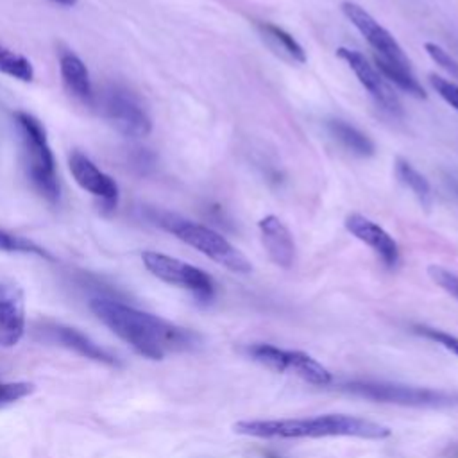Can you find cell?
I'll return each mask as SVG.
<instances>
[{
  "label": "cell",
  "mask_w": 458,
  "mask_h": 458,
  "mask_svg": "<svg viewBox=\"0 0 458 458\" xmlns=\"http://www.w3.org/2000/svg\"><path fill=\"white\" fill-rule=\"evenodd\" d=\"M428 274L435 284H438L444 292H447L451 297H454L458 301V274H454L440 265H429Z\"/></svg>",
  "instance_id": "25"
},
{
  "label": "cell",
  "mask_w": 458,
  "mask_h": 458,
  "mask_svg": "<svg viewBox=\"0 0 458 458\" xmlns=\"http://www.w3.org/2000/svg\"><path fill=\"white\" fill-rule=\"evenodd\" d=\"M68 168L75 179V182L102 200L104 208L113 209L118 204V184L116 181L102 172L86 154L81 150H72L68 156Z\"/></svg>",
  "instance_id": "10"
},
{
  "label": "cell",
  "mask_w": 458,
  "mask_h": 458,
  "mask_svg": "<svg viewBox=\"0 0 458 458\" xmlns=\"http://www.w3.org/2000/svg\"><path fill=\"white\" fill-rule=\"evenodd\" d=\"M258 227L270 261L281 268H290L295 261V242L284 222L276 215H267Z\"/></svg>",
  "instance_id": "13"
},
{
  "label": "cell",
  "mask_w": 458,
  "mask_h": 458,
  "mask_svg": "<svg viewBox=\"0 0 458 458\" xmlns=\"http://www.w3.org/2000/svg\"><path fill=\"white\" fill-rule=\"evenodd\" d=\"M141 261L154 277L161 279L163 283L188 290L199 302L206 304L215 295L213 277L199 267L156 250H145L141 254Z\"/></svg>",
  "instance_id": "6"
},
{
  "label": "cell",
  "mask_w": 458,
  "mask_h": 458,
  "mask_svg": "<svg viewBox=\"0 0 458 458\" xmlns=\"http://www.w3.org/2000/svg\"><path fill=\"white\" fill-rule=\"evenodd\" d=\"M52 2H55L59 5H64V7H73L79 0H52Z\"/></svg>",
  "instance_id": "31"
},
{
  "label": "cell",
  "mask_w": 458,
  "mask_h": 458,
  "mask_svg": "<svg viewBox=\"0 0 458 458\" xmlns=\"http://www.w3.org/2000/svg\"><path fill=\"white\" fill-rule=\"evenodd\" d=\"M424 48H426L428 55H429L440 68H444L453 79L458 81V61H456L445 48H442L440 45L431 43V41H428V43L424 45Z\"/></svg>",
  "instance_id": "27"
},
{
  "label": "cell",
  "mask_w": 458,
  "mask_h": 458,
  "mask_svg": "<svg viewBox=\"0 0 458 458\" xmlns=\"http://www.w3.org/2000/svg\"><path fill=\"white\" fill-rule=\"evenodd\" d=\"M25 335V295L20 284L0 281V345L14 347Z\"/></svg>",
  "instance_id": "11"
},
{
  "label": "cell",
  "mask_w": 458,
  "mask_h": 458,
  "mask_svg": "<svg viewBox=\"0 0 458 458\" xmlns=\"http://www.w3.org/2000/svg\"><path fill=\"white\" fill-rule=\"evenodd\" d=\"M0 250H4V252L34 254V256H39V258H45V259H54V256L47 249L39 247L32 240L18 236V234H13V233H7L4 229H0Z\"/></svg>",
  "instance_id": "23"
},
{
  "label": "cell",
  "mask_w": 458,
  "mask_h": 458,
  "mask_svg": "<svg viewBox=\"0 0 458 458\" xmlns=\"http://www.w3.org/2000/svg\"><path fill=\"white\" fill-rule=\"evenodd\" d=\"M345 229L356 236L360 242L369 245L377 258L383 261L385 267L395 268L399 263V245L397 242L374 220L360 215L351 213L345 218Z\"/></svg>",
  "instance_id": "12"
},
{
  "label": "cell",
  "mask_w": 458,
  "mask_h": 458,
  "mask_svg": "<svg viewBox=\"0 0 458 458\" xmlns=\"http://www.w3.org/2000/svg\"><path fill=\"white\" fill-rule=\"evenodd\" d=\"M326 129L344 148H347L354 156L369 157L376 152L374 141L365 132H361L358 127H354L345 120H340V118L327 120Z\"/></svg>",
  "instance_id": "16"
},
{
  "label": "cell",
  "mask_w": 458,
  "mask_h": 458,
  "mask_svg": "<svg viewBox=\"0 0 458 458\" xmlns=\"http://www.w3.org/2000/svg\"><path fill=\"white\" fill-rule=\"evenodd\" d=\"M336 54L352 70V73L356 75L360 84L369 91V95L376 100V104L381 106V109H385L392 116L403 114V104H401L399 97L388 88V84L385 82L379 70L374 64H370L361 52L340 47L336 50Z\"/></svg>",
  "instance_id": "9"
},
{
  "label": "cell",
  "mask_w": 458,
  "mask_h": 458,
  "mask_svg": "<svg viewBox=\"0 0 458 458\" xmlns=\"http://www.w3.org/2000/svg\"><path fill=\"white\" fill-rule=\"evenodd\" d=\"M288 372H293L315 386H326L333 381V374L327 367L317 361L311 354L297 349H288Z\"/></svg>",
  "instance_id": "17"
},
{
  "label": "cell",
  "mask_w": 458,
  "mask_h": 458,
  "mask_svg": "<svg viewBox=\"0 0 458 458\" xmlns=\"http://www.w3.org/2000/svg\"><path fill=\"white\" fill-rule=\"evenodd\" d=\"M89 310L116 336L148 360H163L168 354L190 352L202 344L199 333L116 299L93 297L89 301Z\"/></svg>",
  "instance_id": "1"
},
{
  "label": "cell",
  "mask_w": 458,
  "mask_h": 458,
  "mask_svg": "<svg viewBox=\"0 0 458 458\" xmlns=\"http://www.w3.org/2000/svg\"><path fill=\"white\" fill-rule=\"evenodd\" d=\"M395 175H397L399 182H403L415 195V199L420 202L422 208H426V209L431 208V202H433L431 186H429L428 179L410 161L397 157L395 159Z\"/></svg>",
  "instance_id": "20"
},
{
  "label": "cell",
  "mask_w": 458,
  "mask_h": 458,
  "mask_svg": "<svg viewBox=\"0 0 458 458\" xmlns=\"http://www.w3.org/2000/svg\"><path fill=\"white\" fill-rule=\"evenodd\" d=\"M34 392V385L27 381H0V408L9 406Z\"/></svg>",
  "instance_id": "24"
},
{
  "label": "cell",
  "mask_w": 458,
  "mask_h": 458,
  "mask_svg": "<svg viewBox=\"0 0 458 458\" xmlns=\"http://www.w3.org/2000/svg\"><path fill=\"white\" fill-rule=\"evenodd\" d=\"M145 215L154 225L170 233L177 240L202 252L204 256L225 267L227 270L238 274H247L252 270V265L245 258V254H242L225 236H222L215 229L165 209L150 208L145 211Z\"/></svg>",
  "instance_id": "3"
},
{
  "label": "cell",
  "mask_w": 458,
  "mask_h": 458,
  "mask_svg": "<svg viewBox=\"0 0 458 458\" xmlns=\"http://www.w3.org/2000/svg\"><path fill=\"white\" fill-rule=\"evenodd\" d=\"M445 458H458V444L445 451Z\"/></svg>",
  "instance_id": "30"
},
{
  "label": "cell",
  "mask_w": 458,
  "mask_h": 458,
  "mask_svg": "<svg viewBox=\"0 0 458 458\" xmlns=\"http://www.w3.org/2000/svg\"><path fill=\"white\" fill-rule=\"evenodd\" d=\"M106 120L123 136L143 138L152 131V120L138 97L123 86H109L100 98Z\"/></svg>",
  "instance_id": "7"
},
{
  "label": "cell",
  "mask_w": 458,
  "mask_h": 458,
  "mask_svg": "<svg viewBox=\"0 0 458 458\" xmlns=\"http://www.w3.org/2000/svg\"><path fill=\"white\" fill-rule=\"evenodd\" d=\"M233 431L254 438H326V437H352L363 440H383L392 435L385 424L347 415L322 413L302 419H252L238 420Z\"/></svg>",
  "instance_id": "2"
},
{
  "label": "cell",
  "mask_w": 458,
  "mask_h": 458,
  "mask_svg": "<svg viewBox=\"0 0 458 458\" xmlns=\"http://www.w3.org/2000/svg\"><path fill=\"white\" fill-rule=\"evenodd\" d=\"M0 72L21 82H30L34 79V68L30 61L4 45H0Z\"/></svg>",
  "instance_id": "22"
},
{
  "label": "cell",
  "mask_w": 458,
  "mask_h": 458,
  "mask_svg": "<svg viewBox=\"0 0 458 458\" xmlns=\"http://www.w3.org/2000/svg\"><path fill=\"white\" fill-rule=\"evenodd\" d=\"M258 30L259 34L263 36V39L268 41V45L274 48V50H281L288 59H292L293 63H304L306 61V52L304 48L301 47V43L290 34L286 32L284 29L274 25V23H268V21H263V23H258Z\"/></svg>",
  "instance_id": "18"
},
{
  "label": "cell",
  "mask_w": 458,
  "mask_h": 458,
  "mask_svg": "<svg viewBox=\"0 0 458 458\" xmlns=\"http://www.w3.org/2000/svg\"><path fill=\"white\" fill-rule=\"evenodd\" d=\"M344 392L385 404L410 406V408H454L458 406V394L429 388V386H415L403 383H388V381H349L340 386Z\"/></svg>",
  "instance_id": "5"
},
{
  "label": "cell",
  "mask_w": 458,
  "mask_h": 458,
  "mask_svg": "<svg viewBox=\"0 0 458 458\" xmlns=\"http://www.w3.org/2000/svg\"><path fill=\"white\" fill-rule=\"evenodd\" d=\"M59 73L70 95H73L82 104H88V106L95 104V93H93L89 72L79 55H75L70 50H63L59 54Z\"/></svg>",
  "instance_id": "14"
},
{
  "label": "cell",
  "mask_w": 458,
  "mask_h": 458,
  "mask_svg": "<svg viewBox=\"0 0 458 458\" xmlns=\"http://www.w3.org/2000/svg\"><path fill=\"white\" fill-rule=\"evenodd\" d=\"M342 13L344 16L354 25V29L367 39V43L374 48L376 55L390 61L394 64L410 66V59L403 52L397 39L361 5L356 2H342Z\"/></svg>",
  "instance_id": "8"
},
{
  "label": "cell",
  "mask_w": 458,
  "mask_h": 458,
  "mask_svg": "<svg viewBox=\"0 0 458 458\" xmlns=\"http://www.w3.org/2000/svg\"><path fill=\"white\" fill-rule=\"evenodd\" d=\"M376 68L379 70V73L383 77H386L390 82H394L399 89L406 91L411 97L417 98H426V91L420 86L419 79L415 77V73L411 72V66H401V64H394L390 61H385L381 57H374Z\"/></svg>",
  "instance_id": "19"
},
{
  "label": "cell",
  "mask_w": 458,
  "mask_h": 458,
  "mask_svg": "<svg viewBox=\"0 0 458 458\" xmlns=\"http://www.w3.org/2000/svg\"><path fill=\"white\" fill-rule=\"evenodd\" d=\"M413 331L424 338H429L433 342H437L438 345H442L444 349H447L449 352H453L454 356H458V336L445 333L442 329L437 327H429V326H415Z\"/></svg>",
  "instance_id": "26"
},
{
  "label": "cell",
  "mask_w": 458,
  "mask_h": 458,
  "mask_svg": "<svg viewBox=\"0 0 458 458\" xmlns=\"http://www.w3.org/2000/svg\"><path fill=\"white\" fill-rule=\"evenodd\" d=\"M48 336L52 340H55L59 345L75 351L77 354L89 358L93 361L104 363V365H118V360L107 352L104 347H100L98 344H95L89 336H86L84 333H81L75 327H68V326H61V324H54L48 329Z\"/></svg>",
  "instance_id": "15"
},
{
  "label": "cell",
  "mask_w": 458,
  "mask_h": 458,
  "mask_svg": "<svg viewBox=\"0 0 458 458\" xmlns=\"http://www.w3.org/2000/svg\"><path fill=\"white\" fill-rule=\"evenodd\" d=\"M243 351L250 360L274 372H288V349L272 344H250Z\"/></svg>",
  "instance_id": "21"
},
{
  "label": "cell",
  "mask_w": 458,
  "mask_h": 458,
  "mask_svg": "<svg viewBox=\"0 0 458 458\" xmlns=\"http://www.w3.org/2000/svg\"><path fill=\"white\" fill-rule=\"evenodd\" d=\"M14 122L20 134L25 174L34 190L50 204H55L59 200L61 190L47 131L36 116L25 111H16Z\"/></svg>",
  "instance_id": "4"
},
{
  "label": "cell",
  "mask_w": 458,
  "mask_h": 458,
  "mask_svg": "<svg viewBox=\"0 0 458 458\" xmlns=\"http://www.w3.org/2000/svg\"><path fill=\"white\" fill-rule=\"evenodd\" d=\"M445 182H447V186H449V190L453 191V195L458 199V177H454V175H445Z\"/></svg>",
  "instance_id": "29"
},
{
  "label": "cell",
  "mask_w": 458,
  "mask_h": 458,
  "mask_svg": "<svg viewBox=\"0 0 458 458\" xmlns=\"http://www.w3.org/2000/svg\"><path fill=\"white\" fill-rule=\"evenodd\" d=\"M265 458H279V456H277V454H272V453H267Z\"/></svg>",
  "instance_id": "32"
},
{
  "label": "cell",
  "mask_w": 458,
  "mask_h": 458,
  "mask_svg": "<svg viewBox=\"0 0 458 458\" xmlns=\"http://www.w3.org/2000/svg\"><path fill=\"white\" fill-rule=\"evenodd\" d=\"M429 84L451 107H454L458 111V84L456 82L431 73L429 75Z\"/></svg>",
  "instance_id": "28"
}]
</instances>
